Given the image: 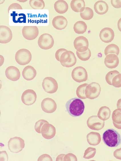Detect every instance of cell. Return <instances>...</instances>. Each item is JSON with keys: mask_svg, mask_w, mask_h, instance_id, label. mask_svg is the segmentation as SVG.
<instances>
[{"mask_svg": "<svg viewBox=\"0 0 121 161\" xmlns=\"http://www.w3.org/2000/svg\"><path fill=\"white\" fill-rule=\"evenodd\" d=\"M55 11L60 14L65 13L68 9V5L64 0H59L56 1L54 5Z\"/></svg>", "mask_w": 121, "mask_h": 161, "instance_id": "26", "label": "cell"}, {"mask_svg": "<svg viewBox=\"0 0 121 161\" xmlns=\"http://www.w3.org/2000/svg\"><path fill=\"white\" fill-rule=\"evenodd\" d=\"M63 161H77L76 156L72 153H68L64 156Z\"/></svg>", "mask_w": 121, "mask_h": 161, "instance_id": "38", "label": "cell"}, {"mask_svg": "<svg viewBox=\"0 0 121 161\" xmlns=\"http://www.w3.org/2000/svg\"><path fill=\"white\" fill-rule=\"evenodd\" d=\"M38 161H53L50 156L47 154H44L41 156L39 158Z\"/></svg>", "mask_w": 121, "mask_h": 161, "instance_id": "40", "label": "cell"}, {"mask_svg": "<svg viewBox=\"0 0 121 161\" xmlns=\"http://www.w3.org/2000/svg\"><path fill=\"white\" fill-rule=\"evenodd\" d=\"M88 84L85 83L81 84L78 86L76 90V94L80 98L84 99L86 98L85 93V89Z\"/></svg>", "mask_w": 121, "mask_h": 161, "instance_id": "32", "label": "cell"}, {"mask_svg": "<svg viewBox=\"0 0 121 161\" xmlns=\"http://www.w3.org/2000/svg\"><path fill=\"white\" fill-rule=\"evenodd\" d=\"M96 153L95 148L89 147L85 151L83 157L86 159H90L93 157Z\"/></svg>", "mask_w": 121, "mask_h": 161, "instance_id": "34", "label": "cell"}, {"mask_svg": "<svg viewBox=\"0 0 121 161\" xmlns=\"http://www.w3.org/2000/svg\"><path fill=\"white\" fill-rule=\"evenodd\" d=\"M11 9H22V8L20 4L15 3L12 4L9 6L8 10V12Z\"/></svg>", "mask_w": 121, "mask_h": 161, "instance_id": "39", "label": "cell"}, {"mask_svg": "<svg viewBox=\"0 0 121 161\" xmlns=\"http://www.w3.org/2000/svg\"><path fill=\"white\" fill-rule=\"evenodd\" d=\"M67 50L64 48H60L57 50L55 54V57L56 59L58 61H60V58L62 54Z\"/></svg>", "mask_w": 121, "mask_h": 161, "instance_id": "41", "label": "cell"}, {"mask_svg": "<svg viewBox=\"0 0 121 161\" xmlns=\"http://www.w3.org/2000/svg\"><path fill=\"white\" fill-rule=\"evenodd\" d=\"M87 141L90 145L96 146L100 142V135L99 133L92 132L87 135Z\"/></svg>", "mask_w": 121, "mask_h": 161, "instance_id": "23", "label": "cell"}, {"mask_svg": "<svg viewBox=\"0 0 121 161\" xmlns=\"http://www.w3.org/2000/svg\"><path fill=\"white\" fill-rule=\"evenodd\" d=\"M71 76L75 81L79 83L86 81L88 78L86 70L82 66H78L74 68L72 71Z\"/></svg>", "mask_w": 121, "mask_h": 161, "instance_id": "8", "label": "cell"}, {"mask_svg": "<svg viewBox=\"0 0 121 161\" xmlns=\"http://www.w3.org/2000/svg\"><path fill=\"white\" fill-rule=\"evenodd\" d=\"M112 5L114 8H119L121 7V0L111 1Z\"/></svg>", "mask_w": 121, "mask_h": 161, "instance_id": "42", "label": "cell"}, {"mask_svg": "<svg viewBox=\"0 0 121 161\" xmlns=\"http://www.w3.org/2000/svg\"><path fill=\"white\" fill-rule=\"evenodd\" d=\"M76 54L79 59L84 61L88 60L91 56V52L89 48L86 51L82 52H80L76 51Z\"/></svg>", "mask_w": 121, "mask_h": 161, "instance_id": "33", "label": "cell"}, {"mask_svg": "<svg viewBox=\"0 0 121 161\" xmlns=\"http://www.w3.org/2000/svg\"><path fill=\"white\" fill-rule=\"evenodd\" d=\"M37 95L35 92L32 89H27L22 94L21 100L22 102L25 105H30L33 104L35 101Z\"/></svg>", "mask_w": 121, "mask_h": 161, "instance_id": "13", "label": "cell"}, {"mask_svg": "<svg viewBox=\"0 0 121 161\" xmlns=\"http://www.w3.org/2000/svg\"><path fill=\"white\" fill-rule=\"evenodd\" d=\"M25 145L24 140L18 137L11 138L8 143L9 149L11 152L14 153H17L21 151L24 147Z\"/></svg>", "mask_w": 121, "mask_h": 161, "instance_id": "6", "label": "cell"}, {"mask_svg": "<svg viewBox=\"0 0 121 161\" xmlns=\"http://www.w3.org/2000/svg\"><path fill=\"white\" fill-rule=\"evenodd\" d=\"M54 42L53 37L48 33H44L41 35L38 41L39 47L44 50L51 48L53 46Z\"/></svg>", "mask_w": 121, "mask_h": 161, "instance_id": "7", "label": "cell"}, {"mask_svg": "<svg viewBox=\"0 0 121 161\" xmlns=\"http://www.w3.org/2000/svg\"><path fill=\"white\" fill-rule=\"evenodd\" d=\"M119 74L118 71L114 70L109 72L106 76L105 79L109 85H112V80L116 75Z\"/></svg>", "mask_w": 121, "mask_h": 161, "instance_id": "35", "label": "cell"}, {"mask_svg": "<svg viewBox=\"0 0 121 161\" xmlns=\"http://www.w3.org/2000/svg\"><path fill=\"white\" fill-rule=\"evenodd\" d=\"M112 119L114 126L118 129H121V109L115 110L112 115Z\"/></svg>", "mask_w": 121, "mask_h": 161, "instance_id": "24", "label": "cell"}, {"mask_svg": "<svg viewBox=\"0 0 121 161\" xmlns=\"http://www.w3.org/2000/svg\"><path fill=\"white\" fill-rule=\"evenodd\" d=\"M102 139L105 144L110 147H116L121 142L120 134L113 129L106 131L103 134Z\"/></svg>", "mask_w": 121, "mask_h": 161, "instance_id": "2", "label": "cell"}, {"mask_svg": "<svg viewBox=\"0 0 121 161\" xmlns=\"http://www.w3.org/2000/svg\"><path fill=\"white\" fill-rule=\"evenodd\" d=\"M114 36L113 30L109 27L104 28L100 31L99 36L100 39L105 43H109L113 39Z\"/></svg>", "mask_w": 121, "mask_h": 161, "instance_id": "17", "label": "cell"}, {"mask_svg": "<svg viewBox=\"0 0 121 161\" xmlns=\"http://www.w3.org/2000/svg\"><path fill=\"white\" fill-rule=\"evenodd\" d=\"M32 58V55L29 50L23 48L19 50L16 53L15 59L17 62L21 65L29 63Z\"/></svg>", "mask_w": 121, "mask_h": 161, "instance_id": "4", "label": "cell"}, {"mask_svg": "<svg viewBox=\"0 0 121 161\" xmlns=\"http://www.w3.org/2000/svg\"><path fill=\"white\" fill-rule=\"evenodd\" d=\"M104 64L108 68L112 69L116 68L118 65L119 58L117 55L114 54H109L106 56L104 59Z\"/></svg>", "mask_w": 121, "mask_h": 161, "instance_id": "19", "label": "cell"}, {"mask_svg": "<svg viewBox=\"0 0 121 161\" xmlns=\"http://www.w3.org/2000/svg\"><path fill=\"white\" fill-rule=\"evenodd\" d=\"M101 91L100 85L96 82H92L88 84L85 91L86 98L94 99L97 97L99 95Z\"/></svg>", "mask_w": 121, "mask_h": 161, "instance_id": "5", "label": "cell"}, {"mask_svg": "<svg viewBox=\"0 0 121 161\" xmlns=\"http://www.w3.org/2000/svg\"><path fill=\"white\" fill-rule=\"evenodd\" d=\"M65 156V154H61L57 157L56 161H62L63 160L62 158L64 157Z\"/></svg>", "mask_w": 121, "mask_h": 161, "instance_id": "44", "label": "cell"}, {"mask_svg": "<svg viewBox=\"0 0 121 161\" xmlns=\"http://www.w3.org/2000/svg\"><path fill=\"white\" fill-rule=\"evenodd\" d=\"M117 108L121 109V98L118 100L117 104Z\"/></svg>", "mask_w": 121, "mask_h": 161, "instance_id": "46", "label": "cell"}, {"mask_svg": "<svg viewBox=\"0 0 121 161\" xmlns=\"http://www.w3.org/2000/svg\"><path fill=\"white\" fill-rule=\"evenodd\" d=\"M67 111L71 116L78 117L83 113L85 107L83 101L78 98H74L69 100L66 104Z\"/></svg>", "mask_w": 121, "mask_h": 161, "instance_id": "1", "label": "cell"}, {"mask_svg": "<svg viewBox=\"0 0 121 161\" xmlns=\"http://www.w3.org/2000/svg\"><path fill=\"white\" fill-rule=\"evenodd\" d=\"M12 33L10 28L4 25L0 26V42L7 43L12 39Z\"/></svg>", "mask_w": 121, "mask_h": 161, "instance_id": "16", "label": "cell"}, {"mask_svg": "<svg viewBox=\"0 0 121 161\" xmlns=\"http://www.w3.org/2000/svg\"><path fill=\"white\" fill-rule=\"evenodd\" d=\"M41 132L45 138L50 139L53 138L55 135V128L52 125L49 123H46L42 126Z\"/></svg>", "mask_w": 121, "mask_h": 161, "instance_id": "15", "label": "cell"}, {"mask_svg": "<svg viewBox=\"0 0 121 161\" xmlns=\"http://www.w3.org/2000/svg\"><path fill=\"white\" fill-rule=\"evenodd\" d=\"M118 27L119 30L121 32V18L118 21Z\"/></svg>", "mask_w": 121, "mask_h": 161, "instance_id": "45", "label": "cell"}, {"mask_svg": "<svg viewBox=\"0 0 121 161\" xmlns=\"http://www.w3.org/2000/svg\"><path fill=\"white\" fill-rule=\"evenodd\" d=\"M29 3L31 7L35 9H42L45 6V3L43 0H30Z\"/></svg>", "mask_w": 121, "mask_h": 161, "instance_id": "31", "label": "cell"}, {"mask_svg": "<svg viewBox=\"0 0 121 161\" xmlns=\"http://www.w3.org/2000/svg\"><path fill=\"white\" fill-rule=\"evenodd\" d=\"M67 23L66 19L62 16H57L55 17L52 22L53 27L59 30L65 28L67 25Z\"/></svg>", "mask_w": 121, "mask_h": 161, "instance_id": "20", "label": "cell"}, {"mask_svg": "<svg viewBox=\"0 0 121 161\" xmlns=\"http://www.w3.org/2000/svg\"><path fill=\"white\" fill-rule=\"evenodd\" d=\"M94 9L95 11L99 15H103L108 11V6L104 1L100 0L95 3L94 5Z\"/></svg>", "mask_w": 121, "mask_h": 161, "instance_id": "21", "label": "cell"}, {"mask_svg": "<svg viewBox=\"0 0 121 161\" xmlns=\"http://www.w3.org/2000/svg\"><path fill=\"white\" fill-rule=\"evenodd\" d=\"M70 5L72 9L76 12H81L85 8V3L83 0H72Z\"/></svg>", "mask_w": 121, "mask_h": 161, "instance_id": "25", "label": "cell"}, {"mask_svg": "<svg viewBox=\"0 0 121 161\" xmlns=\"http://www.w3.org/2000/svg\"><path fill=\"white\" fill-rule=\"evenodd\" d=\"M46 123H48L47 121L41 119L36 123L35 128L36 131L39 133H41V130L43 125Z\"/></svg>", "mask_w": 121, "mask_h": 161, "instance_id": "37", "label": "cell"}, {"mask_svg": "<svg viewBox=\"0 0 121 161\" xmlns=\"http://www.w3.org/2000/svg\"><path fill=\"white\" fill-rule=\"evenodd\" d=\"M36 74V70L31 66L25 67L22 72V75L23 78L27 80H31L33 79Z\"/></svg>", "mask_w": 121, "mask_h": 161, "instance_id": "22", "label": "cell"}, {"mask_svg": "<svg viewBox=\"0 0 121 161\" xmlns=\"http://www.w3.org/2000/svg\"><path fill=\"white\" fill-rule=\"evenodd\" d=\"M5 75L7 78L13 81H16L19 78L20 74L17 67L11 66L8 67L5 70Z\"/></svg>", "mask_w": 121, "mask_h": 161, "instance_id": "18", "label": "cell"}, {"mask_svg": "<svg viewBox=\"0 0 121 161\" xmlns=\"http://www.w3.org/2000/svg\"><path fill=\"white\" fill-rule=\"evenodd\" d=\"M119 49L118 47L114 44H111L108 45L104 50V54L106 56L109 54L113 53L118 56L119 53Z\"/></svg>", "mask_w": 121, "mask_h": 161, "instance_id": "29", "label": "cell"}, {"mask_svg": "<svg viewBox=\"0 0 121 161\" xmlns=\"http://www.w3.org/2000/svg\"><path fill=\"white\" fill-rule=\"evenodd\" d=\"M87 124L90 129L95 130H100L104 127V122L96 115H93L88 119Z\"/></svg>", "mask_w": 121, "mask_h": 161, "instance_id": "11", "label": "cell"}, {"mask_svg": "<svg viewBox=\"0 0 121 161\" xmlns=\"http://www.w3.org/2000/svg\"><path fill=\"white\" fill-rule=\"evenodd\" d=\"M87 26L86 24L82 21L76 22L74 25L73 29L75 33L78 34H82L86 31Z\"/></svg>", "mask_w": 121, "mask_h": 161, "instance_id": "28", "label": "cell"}, {"mask_svg": "<svg viewBox=\"0 0 121 161\" xmlns=\"http://www.w3.org/2000/svg\"><path fill=\"white\" fill-rule=\"evenodd\" d=\"M94 15L92 10L89 7H85L83 11L80 12V16L81 17L85 20H89L91 19Z\"/></svg>", "mask_w": 121, "mask_h": 161, "instance_id": "30", "label": "cell"}, {"mask_svg": "<svg viewBox=\"0 0 121 161\" xmlns=\"http://www.w3.org/2000/svg\"><path fill=\"white\" fill-rule=\"evenodd\" d=\"M42 86L45 91L50 93L55 92L58 88V85L56 80L53 78L47 77L43 80Z\"/></svg>", "mask_w": 121, "mask_h": 161, "instance_id": "9", "label": "cell"}, {"mask_svg": "<svg viewBox=\"0 0 121 161\" xmlns=\"http://www.w3.org/2000/svg\"><path fill=\"white\" fill-rule=\"evenodd\" d=\"M112 85L116 87H121V74L115 76L112 80Z\"/></svg>", "mask_w": 121, "mask_h": 161, "instance_id": "36", "label": "cell"}, {"mask_svg": "<svg viewBox=\"0 0 121 161\" xmlns=\"http://www.w3.org/2000/svg\"><path fill=\"white\" fill-rule=\"evenodd\" d=\"M39 33L38 28L36 26H25L22 29L23 36L29 40L35 39L38 36Z\"/></svg>", "mask_w": 121, "mask_h": 161, "instance_id": "10", "label": "cell"}, {"mask_svg": "<svg viewBox=\"0 0 121 161\" xmlns=\"http://www.w3.org/2000/svg\"><path fill=\"white\" fill-rule=\"evenodd\" d=\"M60 61L63 66L70 67L75 64L76 59L73 52L67 50L62 54L60 56Z\"/></svg>", "mask_w": 121, "mask_h": 161, "instance_id": "3", "label": "cell"}, {"mask_svg": "<svg viewBox=\"0 0 121 161\" xmlns=\"http://www.w3.org/2000/svg\"><path fill=\"white\" fill-rule=\"evenodd\" d=\"M114 155L116 158L121 160V148L117 149L114 152Z\"/></svg>", "mask_w": 121, "mask_h": 161, "instance_id": "43", "label": "cell"}, {"mask_svg": "<svg viewBox=\"0 0 121 161\" xmlns=\"http://www.w3.org/2000/svg\"><path fill=\"white\" fill-rule=\"evenodd\" d=\"M41 107L43 111L48 113L54 112L57 107L55 101L53 99L50 98H46L42 101Z\"/></svg>", "mask_w": 121, "mask_h": 161, "instance_id": "14", "label": "cell"}, {"mask_svg": "<svg viewBox=\"0 0 121 161\" xmlns=\"http://www.w3.org/2000/svg\"><path fill=\"white\" fill-rule=\"evenodd\" d=\"M88 40L84 36L77 37L74 41V45L75 49L80 52L86 51L88 49Z\"/></svg>", "mask_w": 121, "mask_h": 161, "instance_id": "12", "label": "cell"}, {"mask_svg": "<svg viewBox=\"0 0 121 161\" xmlns=\"http://www.w3.org/2000/svg\"><path fill=\"white\" fill-rule=\"evenodd\" d=\"M111 111L110 108L106 106L101 107L98 111L97 115L100 119L103 120H106L110 117Z\"/></svg>", "mask_w": 121, "mask_h": 161, "instance_id": "27", "label": "cell"}]
</instances>
